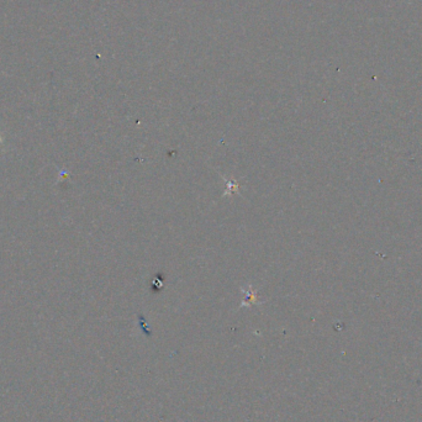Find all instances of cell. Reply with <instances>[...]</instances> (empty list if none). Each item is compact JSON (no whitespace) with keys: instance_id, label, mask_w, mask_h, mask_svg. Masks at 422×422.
Returning a JSON list of instances; mask_svg holds the SVG:
<instances>
[{"instance_id":"7a4b0ae2","label":"cell","mask_w":422,"mask_h":422,"mask_svg":"<svg viewBox=\"0 0 422 422\" xmlns=\"http://www.w3.org/2000/svg\"><path fill=\"white\" fill-rule=\"evenodd\" d=\"M227 185H229V188L226 189V193H225V195H227V193L230 191V189L233 191H237L238 189V184L237 183H234V180H227Z\"/></svg>"},{"instance_id":"6da1fadb","label":"cell","mask_w":422,"mask_h":422,"mask_svg":"<svg viewBox=\"0 0 422 422\" xmlns=\"http://www.w3.org/2000/svg\"><path fill=\"white\" fill-rule=\"evenodd\" d=\"M241 290H242L243 293H246L247 294V296L245 297V300L242 301V304H241V306H251V305L253 304H258V299H257V293L253 290L252 285H248V289L246 290L245 288H241Z\"/></svg>"}]
</instances>
